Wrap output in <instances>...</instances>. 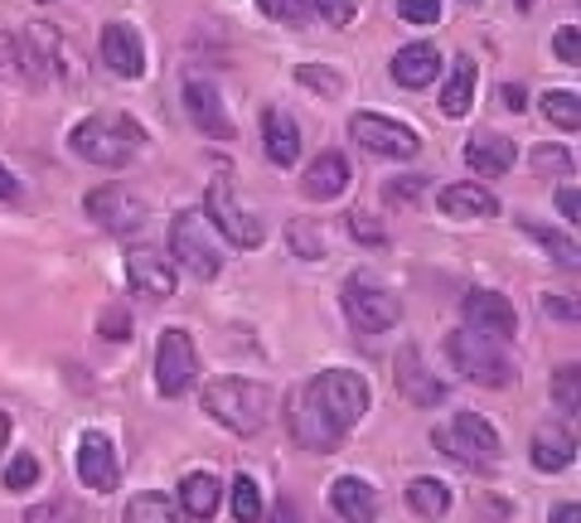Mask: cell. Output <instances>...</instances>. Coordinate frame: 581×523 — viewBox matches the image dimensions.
Returning a JSON list of instances; mask_svg holds the SVG:
<instances>
[{
    "label": "cell",
    "mask_w": 581,
    "mask_h": 523,
    "mask_svg": "<svg viewBox=\"0 0 581 523\" xmlns=\"http://www.w3.org/2000/svg\"><path fill=\"white\" fill-rule=\"evenodd\" d=\"M431 447L441 455H451V461H461V465H495L499 451H505V441H499V431L489 427V417H479V412H455L451 421H441V427L431 431Z\"/></svg>",
    "instance_id": "obj_4"
},
{
    "label": "cell",
    "mask_w": 581,
    "mask_h": 523,
    "mask_svg": "<svg viewBox=\"0 0 581 523\" xmlns=\"http://www.w3.org/2000/svg\"><path fill=\"white\" fill-rule=\"evenodd\" d=\"M286 427H290V437H296L300 451H316V455H330L344 441V431L330 421V412L316 403L310 383H296L286 393Z\"/></svg>",
    "instance_id": "obj_6"
},
{
    "label": "cell",
    "mask_w": 581,
    "mask_h": 523,
    "mask_svg": "<svg viewBox=\"0 0 581 523\" xmlns=\"http://www.w3.org/2000/svg\"><path fill=\"white\" fill-rule=\"evenodd\" d=\"M83 214L93 224H103L107 233H137L145 224V204L131 194L127 185H103L83 199Z\"/></svg>",
    "instance_id": "obj_14"
},
{
    "label": "cell",
    "mask_w": 581,
    "mask_h": 523,
    "mask_svg": "<svg viewBox=\"0 0 581 523\" xmlns=\"http://www.w3.org/2000/svg\"><path fill=\"white\" fill-rule=\"evenodd\" d=\"M286 238H290V252H296V258H306V262L325 258V238H320V228H310L306 218H290Z\"/></svg>",
    "instance_id": "obj_34"
},
{
    "label": "cell",
    "mask_w": 581,
    "mask_h": 523,
    "mask_svg": "<svg viewBox=\"0 0 581 523\" xmlns=\"http://www.w3.org/2000/svg\"><path fill=\"white\" fill-rule=\"evenodd\" d=\"M97 335L103 340H131V310L127 306H107L103 310V320H97Z\"/></svg>",
    "instance_id": "obj_41"
},
{
    "label": "cell",
    "mask_w": 581,
    "mask_h": 523,
    "mask_svg": "<svg viewBox=\"0 0 581 523\" xmlns=\"http://www.w3.org/2000/svg\"><path fill=\"white\" fill-rule=\"evenodd\" d=\"M547 523H581V509L572 504V499H567V504H557L553 514H547Z\"/></svg>",
    "instance_id": "obj_52"
},
{
    "label": "cell",
    "mask_w": 581,
    "mask_h": 523,
    "mask_svg": "<svg viewBox=\"0 0 581 523\" xmlns=\"http://www.w3.org/2000/svg\"><path fill=\"white\" fill-rule=\"evenodd\" d=\"M296 83H300V87H316V93H325V97H340V78L325 73V69H316V63H300V69H296Z\"/></svg>",
    "instance_id": "obj_45"
},
{
    "label": "cell",
    "mask_w": 581,
    "mask_h": 523,
    "mask_svg": "<svg viewBox=\"0 0 581 523\" xmlns=\"http://www.w3.org/2000/svg\"><path fill=\"white\" fill-rule=\"evenodd\" d=\"M185 107H189V121H194L204 136H214V141L238 136V127H233L228 107H223L218 87L209 83V78H189V83H185Z\"/></svg>",
    "instance_id": "obj_15"
},
{
    "label": "cell",
    "mask_w": 581,
    "mask_h": 523,
    "mask_svg": "<svg viewBox=\"0 0 581 523\" xmlns=\"http://www.w3.org/2000/svg\"><path fill=\"white\" fill-rule=\"evenodd\" d=\"M344 185H349V165H344V155H320V161L306 170V180H300V189H306L310 199H334Z\"/></svg>",
    "instance_id": "obj_28"
},
{
    "label": "cell",
    "mask_w": 581,
    "mask_h": 523,
    "mask_svg": "<svg viewBox=\"0 0 581 523\" xmlns=\"http://www.w3.org/2000/svg\"><path fill=\"white\" fill-rule=\"evenodd\" d=\"M262 146H266V161H272L276 170L296 165L300 131H296V121H290V112H282V107H266V112H262Z\"/></svg>",
    "instance_id": "obj_23"
},
{
    "label": "cell",
    "mask_w": 581,
    "mask_h": 523,
    "mask_svg": "<svg viewBox=\"0 0 581 523\" xmlns=\"http://www.w3.org/2000/svg\"><path fill=\"white\" fill-rule=\"evenodd\" d=\"M218 475H209V471H189L185 480H180V499H175V509H180L185 519H194V523H209L218 514Z\"/></svg>",
    "instance_id": "obj_25"
},
{
    "label": "cell",
    "mask_w": 581,
    "mask_h": 523,
    "mask_svg": "<svg viewBox=\"0 0 581 523\" xmlns=\"http://www.w3.org/2000/svg\"><path fill=\"white\" fill-rule=\"evenodd\" d=\"M204 218L214 224L223 238L233 242V248H262L266 242V228L257 224V214H248V209L233 199V185L228 180H214L204 194Z\"/></svg>",
    "instance_id": "obj_11"
},
{
    "label": "cell",
    "mask_w": 581,
    "mask_h": 523,
    "mask_svg": "<svg viewBox=\"0 0 581 523\" xmlns=\"http://www.w3.org/2000/svg\"><path fill=\"white\" fill-rule=\"evenodd\" d=\"M393 378H398L402 397H407V403H417V407H436V403L446 397V383H436V378L422 369V354H417V349H402V354H398Z\"/></svg>",
    "instance_id": "obj_21"
},
{
    "label": "cell",
    "mask_w": 581,
    "mask_h": 523,
    "mask_svg": "<svg viewBox=\"0 0 581 523\" xmlns=\"http://www.w3.org/2000/svg\"><path fill=\"white\" fill-rule=\"evenodd\" d=\"M436 204H441L446 218H495L499 214V199L485 185H446Z\"/></svg>",
    "instance_id": "obj_26"
},
{
    "label": "cell",
    "mask_w": 581,
    "mask_h": 523,
    "mask_svg": "<svg viewBox=\"0 0 581 523\" xmlns=\"http://www.w3.org/2000/svg\"><path fill=\"white\" fill-rule=\"evenodd\" d=\"M25 523H83V504L78 499H44V504L25 509Z\"/></svg>",
    "instance_id": "obj_35"
},
{
    "label": "cell",
    "mask_w": 581,
    "mask_h": 523,
    "mask_svg": "<svg viewBox=\"0 0 581 523\" xmlns=\"http://www.w3.org/2000/svg\"><path fill=\"white\" fill-rule=\"evenodd\" d=\"M73 471L93 495H111V489L121 485V455L111 447L107 431H83V437H78Z\"/></svg>",
    "instance_id": "obj_12"
},
{
    "label": "cell",
    "mask_w": 581,
    "mask_h": 523,
    "mask_svg": "<svg viewBox=\"0 0 581 523\" xmlns=\"http://www.w3.org/2000/svg\"><path fill=\"white\" fill-rule=\"evenodd\" d=\"M543 316H557V320H577V306H572V296H543Z\"/></svg>",
    "instance_id": "obj_48"
},
{
    "label": "cell",
    "mask_w": 581,
    "mask_h": 523,
    "mask_svg": "<svg viewBox=\"0 0 581 523\" xmlns=\"http://www.w3.org/2000/svg\"><path fill=\"white\" fill-rule=\"evenodd\" d=\"M519 228L529 233V238L538 242V248H543V252H547V258H553L557 266H562V272H572V266H577V258H581V252H577V242L567 238V233H553V228L533 224V218H519Z\"/></svg>",
    "instance_id": "obj_30"
},
{
    "label": "cell",
    "mask_w": 581,
    "mask_h": 523,
    "mask_svg": "<svg viewBox=\"0 0 581 523\" xmlns=\"http://www.w3.org/2000/svg\"><path fill=\"white\" fill-rule=\"evenodd\" d=\"M310 393H316V403L330 412V421L340 431H349L354 421L368 412V378L354 373V369H325L316 378H306Z\"/></svg>",
    "instance_id": "obj_7"
},
{
    "label": "cell",
    "mask_w": 581,
    "mask_h": 523,
    "mask_svg": "<svg viewBox=\"0 0 581 523\" xmlns=\"http://www.w3.org/2000/svg\"><path fill=\"white\" fill-rule=\"evenodd\" d=\"M170 252H175V262H180L189 276H199V282H214V276L223 272V252L214 242V224H209L199 209H185V214L170 224Z\"/></svg>",
    "instance_id": "obj_5"
},
{
    "label": "cell",
    "mask_w": 581,
    "mask_h": 523,
    "mask_svg": "<svg viewBox=\"0 0 581 523\" xmlns=\"http://www.w3.org/2000/svg\"><path fill=\"white\" fill-rule=\"evenodd\" d=\"M441 73V54H436V44H402V49L393 54V78L402 87H412V93H417V87H431V78Z\"/></svg>",
    "instance_id": "obj_24"
},
{
    "label": "cell",
    "mask_w": 581,
    "mask_h": 523,
    "mask_svg": "<svg viewBox=\"0 0 581 523\" xmlns=\"http://www.w3.org/2000/svg\"><path fill=\"white\" fill-rule=\"evenodd\" d=\"M553 54L567 63V69H577V63H581V29L577 25L557 29V35H553Z\"/></svg>",
    "instance_id": "obj_44"
},
{
    "label": "cell",
    "mask_w": 581,
    "mask_h": 523,
    "mask_svg": "<svg viewBox=\"0 0 581 523\" xmlns=\"http://www.w3.org/2000/svg\"><path fill=\"white\" fill-rule=\"evenodd\" d=\"M577 383H581V369H577V364H562V369H557V378H553V393H557V403H562L567 417H581Z\"/></svg>",
    "instance_id": "obj_38"
},
{
    "label": "cell",
    "mask_w": 581,
    "mask_h": 523,
    "mask_svg": "<svg viewBox=\"0 0 581 523\" xmlns=\"http://www.w3.org/2000/svg\"><path fill=\"white\" fill-rule=\"evenodd\" d=\"M127 282H131V292L145 296V300H170L175 296V266L161 262L155 252L137 248L127 258Z\"/></svg>",
    "instance_id": "obj_18"
},
{
    "label": "cell",
    "mask_w": 581,
    "mask_h": 523,
    "mask_svg": "<svg viewBox=\"0 0 581 523\" xmlns=\"http://www.w3.org/2000/svg\"><path fill=\"white\" fill-rule=\"evenodd\" d=\"M330 504H334V514H340V523H374L378 519V495L359 475H340V480L330 485Z\"/></svg>",
    "instance_id": "obj_19"
},
{
    "label": "cell",
    "mask_w": 581,
    "mask_h": 523,
    "mask_svg": "<svg viewBox=\"0 0 581 523\" xmlns=\"http://www.w3.org/2000/svg\"><path fill=\"white\" fill-rule=\"evenodd\" d=\"M407 509L417 519H441L446 509H451V485L431 480V475H417V480L407 485Z\"/></svg>",
    "instance_id": "obj_29"
},
{
    "label": "cell",
    "mask_w": 581,
    "mask_h": 523,
    "mask_svg": "<svg viewBox=\"0 0 581 523\" xmlns=\"http://www.w3.org/2000/svg\"><path fill=\"white\" fill-rule=\"evenodd\" d=\"M10 431H15V421L5 417V412H0V451H5V441H10Z\"/></svg>",
    "instance_id": "obj_54"
},
{
    "label": "cell",
    "mask_w": 581,
    "mask_h": 523,
    "mask_svg": "<svg viewBox=\"0 0 581 523\" xmlns=\"http://www.w3.org/2000/svg\"><path fill=\"white\" fill-rule=\"evenodd\" d=\"M475 83H479L475 59H471V54H461V59L451 63V78H446V87H441V112L446 117H465V112H471Z\"/></svg>",
    "instance_id": "obj_27"
},
{
    "label": "cell",
    "mask_w": 581,
    "mask_h": 523,
    "mask_svg": "<svg viewBox=\"0 0 581 523\" xmlns=\"http://www.w3.org/2000/svg\"><path fill=\"white\" fill-rule=\"evenodd\" d=\"M344 316H349V325L364 330V335H383V330H393L402 320V300L393 292H383L374 276H354V282L344 286Z\"/></svg>",
    "instance_id": "obj_9"
},
{
    "label": "cell",
    "mask_w": 581,
    "mask_h": 523,
    "mask_svg": "<svg viewBox=\"0 0 581 523\" xmlns=\"http://www.w3.org/2000/svg\"><path fill=\"white\" fill-rule=\"evenodd\" d=\"M35 480H39V455H15V461L5 465V489H15V495L29 489Z\"/></svg>",
    "instance_id": "obj_39"
},
{
    "label": "cell",
    "mask_w": 581,
    "mask_h": 523,
    "mask_svg": "<svg viewBox=\"0 0 581 523\" xmlns=\"http://www.w3.org/2000/svg\"><path fill=\"white\" fill-rule=\"evenodd\" d=\"M0 78L35 87V78H29V69H25V49H20V39H10L5 29H0Z\"/></svg>",
    "instance_id": "obj_36"
},
{
    "label": "cell",
    "mask_w": 581,
    "mask_h": 523,
    "mask_svg": "<svg viewBox=\"0 0 581 523\" xmlns=\"http://www.w3.org/2000/svg\"><path fill=\"white\" fill-rule=\"evenodd\" d=\"M10 199H20V180L5 170V165H0V204H10Z\"/></svg>",
    "instance_id": "obj_51"
},
{
    "label": "cell",
    "mask_w": 581,
    "mask_h": 523,
    "mask_svg": "<svg viewBox=\"0 0 581 523\" xmlns=\"http://www.w3.org/2000/svg\"><path fill=\"white\" fill-rule=\"evenodd\" d=\"M471 5H479V0H471Z\"/></svg>",
    "instance_id": "obj_55"
},
{
    "label": "cell",
    "mask_w": 581,
    "mask_h": 523,
    "mask_svg": "<svg viewBox=\"0 0 581 523\" xmlns=\"http://www.w3.org/2000/svg\"><path fill=\"white\" fill-rule=\"evenodd\" d=\"M465 161H471V170H479V175H509L513 161H519V146H513L509 136H499V131H475V136L465 141Z\"/></svg>",
    "instance_id": "obj_22"
},
{
    "label": "cell",
    "mask_w": 581,
    "mask_h": 523,
    "mask_svg": "<svg viewBox=\"0 0 581 523\" xmlns=\"http://www.w3.org/2000/svg\"><path fill=\"white\" fill-rule=\"evenodd\" d=\"M533 170H538V175H572V151L538 146V151H533Z\"/></svg>",
    "instance_id": "obj_40"
},
{
    "label": "cell",
    "mask_w": 581,
    "mask_h": 523,
    "mask_svg": "<svg viewBox=\"0 0 581 523\" xmlns=\"http://www.w3.org/2000/svg\"><path fill=\"white\" fill-rule=\"evenodd\" d=\"M97 49H103V63L117 78H127V83H137L145 73V44L137 35V25H127V20H111L103 25V39H97Z\"/></svg>",
    "instance_id": "obj_16"
},
{
    "label": "cell",
    "mask_w": 581,
    "mask_h": 523,
    "mask_svg": "<svg viewBox=\"0 0 581 523\" xmlns=\"http://www.w3.org/2000/svg\"><path fill=\"white\" fill-rule=\"evenodd\" d=\"M310 5H316V15L325 20V25L344 29V25H354V10H359V0H310Z\"/></svg>",
    "instance_id": "obj_42"
},
{
    "label": "cell",
    "mask_w": 581,
    "mask_h": 523,
    "mask_svg": "<svg viewBox=\"0 0 581 523\" xmlns=\"http://www.w3.org/2000/svg\"><path fill=\"white\" fill-rule=\"evenodd\" d=\"M272 523H300V519H296V509H290V499H276V509H272Z\"/></svg>",
    "instance_id": "obj_53"
},
{
    "label": "cell",
    "mask_w": 581,
    "mask_h": 523,
    "mask_svg": "<svg viewBox=\"0 0 581 523\" xmlns=\"http://www.w3.org/2000/svg\"><path fill=\"white\" fill-rule=\"evenodd\" d=\"M257 10H262L266 20H282V25H306V20L316 15L310 0H257Z\"/></svg>",
    "instance_id": "obj_37"
},
{
    "label": "cell",
    "mask_w": 581,
    "mask_h": 523,
    "mask_svg": "<svg viewBox=\"0 0 581 523\" xmlns=\"http://www.w3.org/2000/svg\"><path fill=\"white\" fill-rule=\"evenodd\" d=\"M577 461V441L562 421H547V427L533 431V471L543 475H562L567 465Z\"/></svg>",
    "instance_id": "obj_20"
},
{
    "label": "cell",
    "mask_w": 581,
    "mask_h": 523,
    "mask_svg": "<svg viewBox=\"0 0 581 523\" xmlns=\"http://www.w3.org/2000/svg\"><path fill=\"white\" fill-rule=\"evenodd\" d=\"M422 185H427V180H422V175H407V180H393V185H388V204H402V199H417V194H422Z\"/></svg>",
    "instance_id": "obj_47"
},
{
    "label": "cell",
    "mask_w": 581,
    "mask_h": 523,
    "mask_svg": "<svg viewBox=\"0 0 581 523\" xmlns=\"http://www.w3.org/2000/svg\"><path fill=\"white\" fill-rule=\"evenodd\" d=\"M557 209H562L567 224H577V218H581V204H577V189H572V185L557 189Z\"/></svg>",
    "instance_id": "obj_50"
},
{
    "label": "cell",
    "mask_w": 581,
    "mask_h": 523,
    "mask_svg": "<svg viewBox=\"0 0 581 523\" xmlns=\"http://www.w3.org/2000/svg\"><path fill=\"white\" fill-rule=\"evenodd\" d=\"M349 136L359 141L364 151H374V155H393V161H412V155L422 151L417 131L402 127V121L378 117V112H354V117H349Z\"/></svg>",
    "instance_id": "obj_13"
},
{
    "label": "cell",
    "mask_w": 581,
    "mask_h": 523,
    "mask_svg": "<svg viewBox=\"0 0 581 523\" xmlns=\"http://www.w3.org/2000/svg\"><path fill=\"white\" fill-rule=\"evenodd\" d=\"M44 5H49V0H44Z\"/></svg>",
    "instance_id": "obj_56"
},
{
    "label": "cell",
    "mask_w": 581,
    "mask_h": 523,
    "mask_svg": "<svg viewBox=\"0 0 581 523\" xmlns=\"http://www.w3.org/2000/svg\"><path fill=\"white\" fill-rule=\"evenodd\" d=\"M344 224H349V238L368 242V248H383V242H388V233L378 228V224H374V218H368V214H349V218H344Z\"/></svg>",
    "instance_id": "obj_46"
},
{
    "label": "cell",
    "mask_w": 581,
    "mask_h": 523,
    "mask_svg": "<svg viewBox=\"0 0 581 523\" xmlns=\"http://www.w3.org/2000/svg\"><path fill=\"white\" fill-rule=\"evenodd\" d=\"M461 316H465V325L479 330V335H513L519 330V310L509 306V296H499V292H465L461 296Z\"/></svg>",
    "instance_id": "obj_17"
},
{
    "label": "cell",
    "mask_w": 581,
    "mask_h": 523,
    "mask_svg": "<svg viewBox=\"0 0 581 523\" xmlns=\"http://www.w3.org/2000/svg\"><path fill=\"white\" fill-rule=\"evenodd\" d=\"M538 107H543V117L553 121V127H562V131H577L581 127V97L567 93V87H553V93H547Z\"/></svg>",
    "instance_id": "obj_32"
},
{
    "label": "cell",
    "mask_w": 581,
    "mask_h": 523,
    "mask_svg": "<svg viewBox=\"0 0 581 523\" xmlns=\"http://www.w3.org/2000/svg\"><path fill=\"white\" fill-rule=\"evenodd\" d=\"M272 388L252 383V378H209L204 383V412L238 437H257L272 421Z\"/></svg>",
    "instance_id": "obj_2"
},
{
    "label": "cell",
    "mask_w": 581,
    "mask_h": 523,
    "mask_svg": "<svg viewBox=\"0 0 581 523\" xmlns=\"http://www.w3.org/2000/svg\"><path fill=\"white\" fill-rule=\"evenodd\" d=\"M228 499H233V519L238 523H262V489H257L252 475H238Z\"/></svg>",
    "instance_id": "obj_33"
},
{
    "label": "cell",
    "mask_w": 581,
    "mask_h": 523,
    "mask_svg": "<svg viewBox=\"0 0 581 523\" xmlns=\"http://www.w3.org/2000/svg\"><path fill=\"white\" fill-rule=\"evenodd\" d=\"M523 103H529V93H523L519 83H505V87H499V107H509V112H523Z\"/></svg>",
    "instance_id": "obj_49"
},
{
    "label": "cell",
    "mask_w": 581,
    "mask_h": 523,
    "mask_svg": "<svg viewBox=\"0 0 581 523\" xmlns=\"http://www.w3.org/2000/svg\"><path fill=\"white\" fill-rule=\"evenodd\" d=\"M127 523H180V509H175L170 495H155V489H145V495H131Z\"/></svg>",
    "instance_id": "obj_31"
},
{
    "label": "cell",
    "mask_w": 581,
    "mask_h": 523,
    "mask_svg": "<svg viewBox=\"0 0 581 523\" xmlns=\"http://www.w3.org/2000/svg\"><path fill=\"white\" fill-rule=\"evenodd\" d=\"M199 383V349L185 330H165L161 349H155V393L161 397H185Z\"/></svg>",
    "instance_id": "obj_10"
},
{
    "label": "cell",
    "mask_w": 581,
    "mask_h": 523,
    "mask_svg": "<svg viewBox=\"0 0 581 523\" xmlns=\"http://www.w3.org/2000/svg\"><path fill=\"white\" fill-rule=\"evenodd\" d=\"M69 146L78 161H93V165H107V170H121L131 165L145 146V127L127 112H97V117H83L73 127Z\"/></svg>",
    "instance_id": "obj_1"
},
{
    "label": "cell",
    "mask_w": 581,
    "mask_h": 523,
    "mask_svg": "<svg viewBox=\"0 0 581 523\" xmlns=\"http://www.w3.org/2000/svg\"><path fill=\"white\" fill-rule=\"evenodd\" d=\"M446 354H451L455 373H465L479 388H509L513 378H519L505 344L495 335H479V330H455V335L446 340Z\"/></svg>",
    "instance_id": "obj_3"
},
{
    "label": "cell",
    "mask_w": 581,
    "mask_h": 523,
    "mask_svg": "<svg viewBox=\"0 0 581 523\" xmlns=\"http://www.w3.org/2000/svg\"><path fill=\"white\" fill-rule=\"evenodd\" d=\"M398 15L407 25H436L441 20V0H398Z\"/></svg>",
    "instance_id": "obj_43"
},
{
    "label": "cell",
    "mask_w": 581,
    "mask_h": 523,
    "mask_svg": "<svg viewBox=\"0 0 581 523\" xmlns=\"http://www.w3.org/2000/svg\"><path fill=\"white\" fill-rule=\"evenodd\" d=\"M20 49H25V69H29L35 83H44V78H54V83H78V59H73L69 39H63V29L25 25Z\"/></svg>",
    "instance_id": "obj_8"
}]
</instances>
